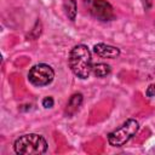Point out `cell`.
Segmentation results:
<instances>
[{"mask_svg": "<svg viewBox=\"0 0 155 155\" xmlns=\"http://www.w3.org/2000/svg\"><path fill=\"white\" fill-rule=\"evenodd\" d=\"M68 64L73 74L79 79H87L92 73V56L91 51L86 45H75L68 57Z\"/></svg>", "mask_w": 155, "mask_h": 155, "instance_id": "obj_1", "label": "cell"}, {"mask_svg": "<svg viewBox=\"0 0 155 155\" xmlns=\"http://www.w3.org/2000/svg\"><path fill=\"white\" fill-rule=\"evenodd\" d=\"M13 150L19 155H41L47 151V142L40 134L27 133L15 140Z\"/></svg>", "mask_w": 155, "mask_h": 155, "instance_id": "obj_2", "label": "cell"}, {"mask_svg": "<svg viewBox=\"0 0 155 155\" xmlns=\"http://www.w3.org/2000/svg\"><path fill=\"white\" fill-rule=\"evenodd\" d=\"M138 130L139 122L136 119H128L108 134V143L115 148L124 147L133 136H136Z\"/></svg>", "mask_w": 155, "mask_h": 155, "instance_id": "obj_3", "label": "cell"}, {"mask_svg": "<svg viewBox=\"0 0 155 155\" xmlns=\"http://www.w3.org/2000/svg\"><path fill=\"white\" fill-rule=\"evenodd\" d=\"M54 79V70L52 67L45 63L35 64L30 68L28 73V81L36 87H42L50 85Z\"/></svg>", "mask_w": 155, "mask_h": 155, "instance_id": "obj_4", "label": "cell"}, {"mask_svg": "<svg viewBox=\"0 0 155 155\" xmlns=\"http://www.w3.org/2000/svg\"><path fill=\"white\" fill-rule=\"evenodd\" d=\"M90 13L98 21L109 22L115 18L113 6L107 0H85Z\"/></svg>", "mask_w": 155, "mask_h": 155, "instance_id": "obj_5", "label": "cell"}, {"mask_svg": "<svg viewBox=\"0 0 155 155\" xmlns=\"http://www.w3.org/2000/svg\"><path fill=\"white\" fill-rule=\"evenodd\" d=\"M93 52L101 58H109V59L117 58L121 53L119 47L111 46V45H108V44H103V42L96 44L93 46Z\"/></svg>", "mask_w": 155, "mask_h": 155, "instance_id": "obj_6", "label": "cell"}, {"mask_svg": "<svg viewBox=\"0 0 155 155\" xmlns=\"http://www.w3.org/2000/svg\"><path fill=\"white\" fill-rule=\"evenodd\" d=\"M82 101H84V96H82L80 92L74 93V94L69 98V101H68V103H67V105H65L64 115L68 116V117L75 115V114L78 113V110L80 109V107H81V104H82Z\"/></svg>", "mask_w": 155, "mask_h": 155, "instance_id": "obj_7", "label": "cell"}, {"mask_svg": "<svg viewBox=\"0 0 155 155\" xmlns=\"http://www.w3.org/2000/svg\"><path fill=\"white\" fill-rule=\"evenodd\" d=\"M63 10L69 21H75L76 17V0H64Z\"/></svg>", "mask_w": 155, "mask_h": 155, "instance_id": "obj_8", "label": "cell"}, {"mask_svg": "<svg viewBox=\"0 0 155 155\" xmlns=\"http://www.w3.org/2000/svg\"><path fill=\"white\" fill-rule=\"evenodd\" d=\"M111 71V68L107 63H96L92 67V73L97 78H105Z\"/></svg>", "mask_w": 155, "mask_h": 155, "instance_id": "obj_9", "label": "cell"}, {"mask_svg": "<svg viewBox=\"0 0 155 155\" xmlns=\"http://www.w3.org/2000/svg\"><path fill=\"white\" fill-rule=\"evenodd\" d=\"M41 103H42V107H44V108L48 109V108H52V107H53L54 101H53V98H52L51 96H47V97H45V98L42 99Z\"/></svg>", "mask_w": 155, "mask_h": 155, "instance_id": "obj_10", "label": "cell"}, {"mask_svg": "<svg viewBox=\"0 0 155 155\" xmlns=\"http://www.w3.org/2000/svg\"><path fill=\"white\" fill-rule=\"evenodd\" d=\"M145 94H147V97H149V98L155 97V84H151V85L148 86V88H147V91H145Z\"/></svg>", "mask_w": 155, "mask_h": 155, "instance_id": "obj_11", "label": "cell"}, {"mask_svg": "<svg viewBox=\"0 0 155 155\" xmlns=\"http://www.w3.org/2000/svg\"><path fill=\"white\" fill-rule=\"evenodd\" d=\"M143 1V6L145 10H150V7L153 6V0H142Z\"/></svg>", "mask_w": 155, "mask_h": 155, "instance_id": "obj_12", "label": "cell"}]
</instances>
